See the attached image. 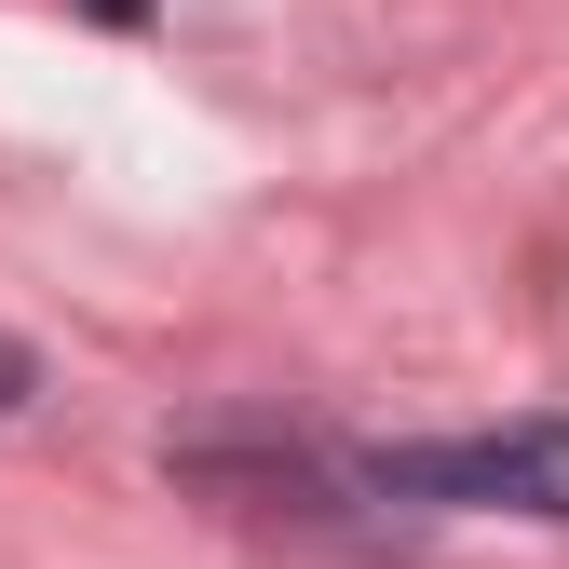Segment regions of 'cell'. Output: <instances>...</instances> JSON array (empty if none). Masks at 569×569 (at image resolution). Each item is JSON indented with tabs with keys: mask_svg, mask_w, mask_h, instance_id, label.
I'll return each mask as SVG.
<instances>
[{
	"mask_svg": "<svg viewBox=\"0 0 569 569\" xmlns=\"http://www.w3.org/2000/svg\"><path fill=\"white\" fill-rule=\"evenodd\" d=\"M82 14H96V28H150V0H82Z\"/></svg>",
	"mask_w": 569,
	"mask_h": 569,
	"instance_id": "7a4b0ae2",
	"label": "cell"
},
{
	"mask_svg": "<svg viewBox=\"0 0 569 569\" xmlns=\"http://www.w3.org/2000/svg\"><path fill=\"white\" fill-rule=\"evenodd\" d=\"M352 488H367V502H420V516H542V529H569V420H502V435H435V448H367Z\"/></svg>",
	"mask_w": 569,
	"mask_h": 569,
	"instance_id": "6da1fadb",
	"label": "cell"
},
{
	"mask_svg": "<svg viewBox=\"0 0 569 569\" xmlns=\"http://www.w3.org/2000/svg\"><path fill=\"white\" fill-rule=\"evenodd\" d=\"M14 393H28V352H14V339H0V407H14Z\"/></svg>",
	"mask_w": 569,
	"mask_h": 569,
	"instance_id": "3957f363",
	"label": "cell"
}]
</instances>
